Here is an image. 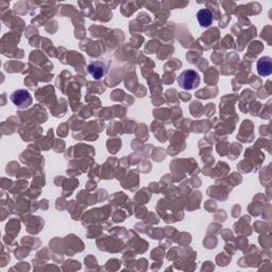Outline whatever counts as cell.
<instances>
[{"label": "cell", "mask_w": 272, "mask_h": 272, "mask_svg": "<svg viewBox=\"0 0 272 272\" xmlns=\"http://www.w3.org/2000/svg\"><path fill=\"white\" fill-rule=\"evenodd\" d=\"M108 64L103 61H95L89 64L88 71L89 74L95 79V80H100L108 72Z\"/></svg>", "instance_id": "cell-3"}, {"label": "cell", "mask_w": 272, "mask_h": 272, "mask_svg": "<svg viewBox=\"0 0 272 272\" xmlns=\"http://www.w3.org/2000/svg\"><path fill=\"white\" fill-rule=\"evenodd\" d=\"M197 19L202 28H209L213 23V15L209 9H202L197 13Z\"/></svg>", "instance_id": "cell-5"}, {"label": "cell", "mask_w": 272, "mask_h": 272, "mask_svg": "<svg viewBox=\"0 0 272 272\" xmlns=\"http://www.w3.org/2000/svg\"><path fill=\"white\" fill-rule=\"evenodd\" d=\"M11 101L17 108L25 109L32 104V96L26 90H17L11 95Z\"/></svg>", "instance_id": "cell-2"}, {"label": "cell", "mask_w": 272, "mask_h": 272, "mask_svg": "<svg viewBox=\"0 0 272 272\" xmlns=\"http://www.w3.org/2000/svg\"><path fill=\"white\" fill-rule=\"evenodd\" d=\"M177 82L181 89L185 91H191L197 89L200 84V76L196 70L187 69L181 72L177 79Z\"/></svg>", "instance_id": "cell-1"}, {"label": "cell", "mask_w": 272, "mask_h": 272, "mask_svg": "<svg viewBox=\"0 0 272 272\" xmlns=\"http://www.w3.org/2000/svg\"><path fill=\"white\" fill-rule=\"evenodd\" d=\"M257 74L262 77H268L272 72V60L269 57H263L256 64Z\"/></svg>", "instance_id": "cell-4"}]
</instances>
